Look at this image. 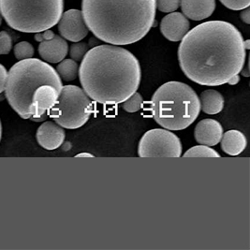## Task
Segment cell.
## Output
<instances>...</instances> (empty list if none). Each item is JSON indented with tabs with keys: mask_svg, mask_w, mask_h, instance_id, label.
I'll return each mask as SVG.
<instances>
[{
	"mask_svg": "<svg viewBox=\"0 0 250 250\" xmlns=\"http://www.w3.org/2000/svg\"><path fill=\"white\" fill-rule=\"evenodd\" d=\"M75 158H94V155L90 153H80L75 156Z\"/></svg>",
	"mask_w": 250,
	"mask_h": 250,
	"instance_id": "cell-30",
	"label": "cell"
},
{
	"mask_svg": "<svg viewBox=\"0 0 250 250\" xmlns=\"http://www.w3.org/2000/svg\"><path fill=\"white\" fill-rule=\"evenodd\" d=\"M156 0H83L88 29L108 44L129 45L145 38L155 23Z\"/></svg>",
	"mask_w": 250,
	"mask_h": 250,
	"instance_id": "cell-3",
	"label": "cell"
},
{
	"mask_svg": "<svg viewBox=\"0 0 250 250\" xmlns=\"http://www.w3.org/2000/svg\"><path fill=\"white\" fill-rule=\"evenodd\" d=\"M64 0H0V12L12 28L23 33H38L58 23Z\"/></svg>",
	"mask_w": 250,
	"mask_h": 250,
	"instance_id": "cell-6",
	"label": "cell"
},
{
	"mask_svg": "<svg viewBox=\"0 0 250 250\" xmlns=\"http://www.w3.org/2000/svg\"><path fill=\"white\" fill-rule=\"evenodd\" d=\"M223 127L215 119L206 118L201 120L194 129L195 141L203 146H215L221 141Z\"/></svg>",
	"mask_w": 250,
	"mask_h": 250,
	"instance_id": "cell-13",
	"label": "cell"
},
{
	"mask_svg": "<svg viewBox=\"0 0 250 250\" xmlns=\"http://www.w3.org/2000/svg\"><path fill=\"white\" fill-rule=\"evenodd\" d=\"M189 30L188 18L180 12H171L166 15L160 23V31L170 42H181Z\"/></svg>",
	"mask_w": 250,
	"mask_h": 250,
	"instance_id": "cell-11",
	"label": "cell"
},
{
	"mask_svg": "<svg viewBox=\"0 0 250 250\" xmlns=\"http://www.w3.org/2000/svg\"><path fill=\"white\" fill-rule=\"evenodd\" d=\"M5 99H6V97H5V93L3 92V93H1V94H0V102L4 101Z\"/></svg>",
	"mask_w": 250,
	"mask_h": 250,
	"instance_id": "cell-31",
	"label": "cell"
},
{
	"mask_svg": "<svg viewBox=\"0 0 250 250\" xmlns=\"http://www.w3.org/2000/svg\"><path fill=\"white\" fill-rule=\"evenodd\" d=\"M239 81H240V78H239L238 75H235L231 79L229 80L227 83L230 84V85H234V84H236L238 83Z\"/></svg>",
	"mask_w": 250,
	"mask_h": 250,
	"instance_id": "cell-29",
	"label": "cell"
},
{
	"mask_svg": "<svg viewBox=\"0 0 250 250\" xmlns=\"http://www.w3.org/2000/svg\"><path fill=\"white\" fill-rule=\"evenodd\" d=\"M220 142L223 152L231 157L242 154L248 146L245 134L237 129H230L223 133Z\"/></svg>",
	"mask_w": 250,
	"mask_h": 250,
	"instance_id": "cell-16",
	"label": "cell"
},
{
	"mask_svg": "<svg viewBox=\"0 0 250 250\" xmlns=\"http://www.w3.org/2000/svg\"><path fill=\"white\" fill-rule=\"evenodd\" d=\"M43 84H52L62 89V80L56 68L38 58L20 60L8 72L5 97L22 118L30 119L32 96Z\"/></svg>",
	"mask_w": 250,
	"mask_h": 250,
	"instance_id": "cell-4",
	"label": "cell"
},
{
	"mask_svg": "<svg viewBox=\"0 0 250 250\" xmlns=\"http://www.w3.org/2000/svg\"><path fill=\"white\" fill-rule=\"evenodd\" d=\"M220 2L232 11H242L249 8L250 5V0H220Z\"/></svg>",
	"mask_w": 250,
	"mask_h": 250,
	"instance_id": "cell-25",
	"label": "cell"
},
{
	"mask_svg": "<svg viewBox=\"0 0 250 250\" xmlns=\"http://www.w3.org/2000/svg\"><path fill=\"white\" fill-rule=\"evenodd\" d=\"M2 23V15H1V12H0V25Z\"/></svg>",
	"mask_w": 250,
	"mask_h": 250,
	"instance_id": "cell-34",
	"label": "cell"
},
{
	"mask_svg": "<svg viewBox=\"0 0 250 250\" xmlns=\"http://www.w3.org/2000/svg\"><path fill=\"white\" fill-rule=\"evenodd\" d=\"M12 39L6 31H0V56L8 55L12 51Z\"/></svg>",
	"mask_w": 250,
	"mask_h": 250,
	"instance_id": "cell-24",
	"label": "cell"
},
{
	"mask_svg": "<svg viewBox=\"0 0 250 250\" xmlns=\"http://www.w3.org/2000/svg\"><path fill=\"white\" fill-rule=\"evenodd\" d=\"M154 120L168 130H183L192 125L201 112L197 93L188 84L171 81L160 85L151 99Z\"/></svg>",
	"mask_w": 250,
	"mask_h": 250,
	"instance_id": "cell-5",
	"label": "cell"
},
{
	"mask_svg": "<svg viewBox=\"0 0 250 250\" xmlns=\"http://www.w3.org/2000/svg\"><path fill=\"white\" fill-rule=\"evenodd\" d=\"M55 36H56V34L54 33V31H52L50 29H47V30H44L42 32L36 33L35 34V40H36V42H44V41L52 40Z\"/></svg>",
	"mask_w": 250,
	"mask_h": 250,
	"instance_id": "cell-26",
	"label": "cell"
},
{
	"mask_svg": "<svg viewBox=\"0 0 250 250\" xmlns=\"http://www.w3.org/2000/svg\"><path fill=\"white\" fill-rule=\"evenodd\" d=\"M181 0H156L157 8L161 12L170 13L175 12L180 5Z\"/></svg>",
	"mask_w": 250,
	"mask_h": 250,
	"instance_id": "cell-23",
	"label": "cell"
},
{
	"mask_svg": "<svg viewBox=\"0 0 250 250\" xmlns=\"http://www.w3.org/2000/svg\"><path fill=\"white\" fill-rule=\"evenodd\" d=\"M89 50V45L85 42H75L70 46L69 56L70 58L76 62H80Z\"/></svg>",
	"mask_w": 250,
	"mask_h": 250,
	"instance_id": "cell-22",
	"label": "cell"
},
{
	"mask_svg": "<svg viewBox=\"0 0 250 250\" xmlns=\"http://www.w3.org/2000/svg\"><path fill=\"white\" fill-rule=\"evenodd\" d=\"M242 11H243V12H241V14H240V17H241V19H242V20H243L245 23H247V24H250V7H249V8H246V9H244V10H242Z\"/></svg>",
	"mask_w": 250,
	"mask_h": 250,
	"instance_id": "cell-28",
	"label": "cell"
},
{
	"mask_svg": "<svg viewBox=\"0 0 250 250\" xmlns=\"http://www.w3.org/2000/svg\"><path fill=\"white\" fill-rule=\"evenodd\" d=\"M8 79V70L2 64H0V94L5 91Z\"/></svg>",
	"mask_w": 250,
	"mask_h": 250,
	"instance_id": "cell-27",
	"label": "cell"
},
{
	"mask_svg": "<svg viewBox=\"0 0 250 250\" xmlns=\"http://www.w3.org/2000/svg\"><path fill=\"white\" fill-rule=\"evenodd\" d=\"M66 132L64 127L55 121H46L39 126L36 139L38 144L46 150H56L60 147L65 141Z\"/></svg>",
	"mask_w": 250,
	"mask_h": 250,
	"instance_id": "cell-10",
	"label": "cell"
},
{
	"mask_svg": "<svg viewBox=\"0 0 250 250\" xmlns=\"http://www.w3.org/2000/svg\"><path fill=\"white\" fill-rule=\"evenodd\" d=\"M144 103V99L142 95L135 92L131 97H129L124 103H122V108L126 113L133 114L141 110Z\"/></svg>",
	"mask_w": 250,
	"mask_h": 250,
	"instance_id": "cell-21",
	"label": "cell"
},
{
	"mask_svg": "<svg viewBox=\"0 0 250 250\" xmlns=\"http://www.w3.org/2000/svg\"><path fill=\"white\" fill-rule=\"evenodd\" d=\"M245 47L246 49H250V41H245Z\"/></svg>",
	"mask_w": 250,
	"mask_h": 250,
	"instance_id": "cell-32",
	"label": "cell"
},
{
	"mask_svg": "<svg viewBox=\"0 0 250 250\" xmlns=\"http://www.w3.org/2000/svg\"><path fill=\"white\" fill-rule=\"evenodd\" d=\"M247 57L245 40L238 29L225 21L198 24L185 35L178 48L184 74L206 86L225 84L243 70Z\"/></svg>",
	"mask_w": 250,
	"mask_h": 250,
	"instance_id": "cell-1",
	"label": "cell"
},
{
	"mask_svg": "<svg viewBox=\"0 0 250 250\" xmlns=\"http://www.w3.org/2000/svg\"><path fill=\"white\" fill-rule=\"evenodd\" d=\"M57 73L61 80L65 82L74 81L78 77L79 67L76 61L73 59H63L59 62L57 67Z\"/></svg>",
	"mask_w": 250,
	"mask_h": 250,
	"instance_id": "cell-18",
	"label": "cell"
},
{
	"mask_svg": "<svg viewBox=\"0 0 250 250\" xmlns=\"http://www.w3.org/2000/svg\"><path fill=\"white\" fill-rule=\"evenodd\" d=\"M13 52L16 59H18L19 61L32 58L35 54L34 47L28 42H21L17 43L14 46Z\"/></svg>",
	"mask_w": 250,
	"mask_h": 250,
	"instance_id": "cell-20",
	"label": "cell"
},
{
	"mask_svg": "<svg viewBox=\"0 0 250 250\" xmlns=\"http://www.w3.org/2000/svg\"><path fill=\"white\" fill-rule=\"evenodd\" d=\"M201 111L205 114L214 115L219 114L224 108L223 96L214 89H207L200 96Z\"/></svg>",
	"mask_w": 250,
	"mask_h": 250,
	"instance_id": "cell-17",
	"label": "cell"
},
{
	"mask_svg": "<svg viewBox=\"0 0 250 250\" xmlns=\"http://www.w3.org/2000/svg\"><path fill=\"white\" fill-rule=\"evenodd\" d=\"M61 89L52 84L40 86L32 96L31 114L32 117H40L46 114L57 103Z\"/></svg>",
	"mask_w": 250,
	"mask_h": 250,
	"instance_id": "cell-12",
	"label": "cell"
},
{
	"mask_svg": "<svg viewBox=\"0 0 250 250\" xmlns=\"http://www.w3.org/2000/svg\"><path fill=\"white\" fill-rule=\"evenodd\" d=\"M58 31L65 40L78 42L87 36L89 29L84 22L82 11L68 10L62 14L58 22Z\"/></svg>",
	"mask_w": 250,
	"mask_h": 250,
	"instance_id": "cell-9",
	"label": "cell"
},
{
	"mask_svg": "<svg viewBox=\"0 0 250 250\" xmlns=\"http://www.w3.org/2000/svg\"><path fill=\"white\" fill-rule=\"evenodd\" d=\"M81 85L92 101L103 105L124 103L137 92L140 62L128 50L103 44L88 50L79 67Z\"/></svg>",
	"mask_w": 250,
	"mask_h": 250,
	"instance_id": "cell-2",
	"label": "cell"
},
{
	"mask_svg": "<svg viewBox=\"0 0 250 250\" xmlns=\"http://www.w3.org/2000/svg\"><path fill=\"white\" fill-rule=\"evenodd\" d=\"M184 15L193 21H202L210 17L216 9V0H181Z\"/></svg>",
	"mask_w": 250,
	"mask_h": 250,
	"instance_id": "cell-15",
	"label": "cell"
},
{
	"mask_svg": "<svg viewBox=\"0 0 250 250\" xmlns=\"http://www.w3.org/2000/svg\"><path fill=\"white\" fill-rule=\"evenodd\" d=\"M93 113L88 95L77 85H64L56 104L47 112L58 125L67 129H77L85 125Z\"/></svg>",
	"mask_w": 250,
	"mask_h": 250,
	"instance_id": "cell-7",
	"label": "cell"
},
{
	"mask_svg": "<svg viewBox=\"0 0 250 250\" xmlns=\"http://www.w3.org/2000/svg\"><path fill=\"white\" fill-rule=\"evenodd\" d=\"M184 158H220V155L211 146H197L189 148L184 155Z\"/></svg>",
	"mask_w": 250,
	"mask_h": 250,
	"instance_id": "cell-19",
	"label": "cell"
},
{
	"mask_svg": "<svg viewBox=\"0 0 250 250\" xmlns=\"http://www.w3.org/2000/svg\"><path fill=\"white\" fill-rule=\"evenodd\" d=\"M68 53V42L58 35H56L52 40L42 42L39 45V54L47 63H59L65 59Z\"/></svg>",
	"mask_w": 250,
	"mask_h": 250,
	"instance_id": "cell-14",
	"label": "cell"
},
{
	"mask_svg": "<svg viewBox=\"0 0 250 250\" xmlns=\"http://www.w3.org/2000/svg\"><path fill=\"white\" fill-rule=\"evenodd\" d=\"M140 158H180L182 144L178 137L166 128H153L141 138L138 146Z\"/></svg>",
	"mask_w": 250,
	"mask_h": 250,
	"instance_id": "cell-8",
	"label": "cell"
},
{
	"mask_svg": "<svg viewBox=\"0 0 250 250\" xmlns=\"http://www.w3.org/2000/svg\"><path fill=\"white\" fill-rule=\"evenodd\" d=\"M1 138H2V124H1V120H0V142H1Z\"/></svg>",
	"mask_w": 250,
	"mask_h": 250,
	"instance_id": "cell-33",
	"label": "cell"
}]
</instances>
